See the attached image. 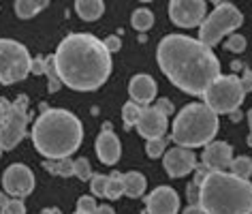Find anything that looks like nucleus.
Masks as SVG:
<instances>
[{
  "mask_svg": "<svg viewBox=\"0 0 252 214\" xmlns=\"http://www.w3.org/2000/svg\"><path fill=\"white\" fill-rule=\"evenodd\" d=\"M130 24H133L135 30L146 33V30L154 26V13L150 9H137V11H133V15H130Z\"/></svg>",
  "mask_w": 252,
  "mask_h": 214,
  "instance_id": "22",
  "label": "nucleus"
},
{
  "mask_svg": "<svg viewBox=\"0 0 252 214\" xmlns=\"http://www.w3.org/2000/svg\"><path fill=\"white\" fill-rule=\"evenodd\" d=\"M30 73H34V75L45 73V58H43V56H36V58H32V65H30Z\"/></svg>",
  "mask_w": 252,
  "mask_h": 214,
  "instance_id": "35",
  "label": "nucleus"
},
{
  "mask_svg": "<svg viewBox=\"0 0 252 214\" xmlns=\"http://www.w3.org/2000/svg\"><path fill=\"white\" fill-rule=\"evenodd\" d=\"M43 167L54 176H64V178L73 176V161L71 159H45Z\"/></svg>",
  "mask_w": 252,
  "mask_h": 214,
  "instance_id": "21",
  "label": "nucleus"
},
{
  "mask_svg": "<svg viewBox=\"0 0 252 214\" xmlns=\"http://www.w3.org/2000/svg\"><path fill=\"white\" fill-rule=\"evenodd\" d=\"M62 86L77 92H92L109 79L111 54L105 43L88 33H71L54 54Z\"/></svg>",
  "mask_w": 252,
  "mask_h": 214,
  "instance_id": "2",
  "label": "nucleus"
},
{
  "mask_svg": "<svg viewBox=\"0 0 252 214\" xmlns=\"http://www.w3.org/2000/svg\"><path fill=\"white\" fill-rule=\"evenodd\" d=\"M139 2H152V0H139Z\"/></svg>",
  "mask_w": 252,
  "mask_h": 214,
  "instance_id": "46",
  "label": "nucleus"
},
{
  "mask_svg": "<svg viewBox=\"0 0 252 214\" xmlns=\"http://www.w3.org/2000/svg\"><path fill=\"white\" fill-rule=\"evenodd\" d=\"M32 143L45 159H68L84 142V127L66 109H47L32 127Z\"/></svg>",
  "mask_w": 252,
  "mask_h": 214,
  "instance_id": "3",
  "label": "nucleus"
},
{
  "mask_svg": "<svg viewBox=\"0 0 252 214\" xmlns=\"http://www.w3.org/2000/svg\"><path fill=\"white\" fill-rule=\"evenodd\" d=\"M28 97L22 94L11 103L9 99H0V146L13 150L28 129Z\"/></svg>",
  "mask_w": 252,
  "mask_h": 214,
  "instance_id": "6",
  "label": "nucleus"
},
{
  "mask_svg": "<svg viewBox=\"0 0 252 214\" xmlns=\"http://www.w3.org/2000/svg\"><path fill=\"white\" fill-rule=\"evenodd\" d=\"M41 214H60V210H58V208H45Z\"/></svg>",
  "mask_w": 252,
  "mask_h": 214,
  "instance_id": "41",
  "label": "nucleus"
},
{
  "mask_svg": "<svg viewBox=\"0 0 252 214\" xmlns=\"http://www.w3.org/2000/svg\"><path fill=\"white\" fill-rule=\"evenodd\" d=\"M124 195V180L122 174L113 172L109 174V182H107V199H118Z\"/></svg>",
  "mask_w": 252,
  "mask_h": 214,
  "instance_id": "26",
  "label": "nucleus"
},
{
  "mask_svg": "<svg viewBox=\"0 0 252 214\" xmlns=\"http://www.w3.org/2000/svg\"><path fill=\"white\" fill-rule=\"evenodd\" d=\"M162 165H165V172L171 176V178H184L190 172L197 169V156L190 148H182L175 146L171 150H167L165 159H162Z\"/></svg>",
  "mask_w": 252,
  "mask_h": 214,
  "instance_id": "12",
  "label": "nucleus"
},
{
  "mask_svg": "<svg viewBox=\"0 0 252 214\" xmlns=\"http://www.w3.org/2000/svg\"><path fill=\"white\" fill-rule=\"evenodd\" d=\"M2 150H4V148H2V146H0V156H2Z\"/></svg>",
  "mask_w": 252,
  "mask_h": 214,
  "instance_id": "47",
  "label": "nucleus"
},
{
  "mask_svg": "<svg viewBox=\"0 0 252 214\" xmlns=\"http://www.w3.org/2000/svg\"><path fill=\"white\" fill-rule=\"evenodd\" d=\"M182 214H205V212L201 210V206H188V208H186V210L182 212Z\"/></svg>",
  "mask_w": 252,
  "mask_h": 214,
  "instance_id": "38",
  "label": "nucleus"
},
{
  "mask_svg": "<svg viewBox=\"0 0 252 214\" xmlns=\"http://www.w3.org/2000/svg\"><path fill=\"white\" fill-rule=\"evenodd\" d=\"M75 214H84V212H75Z\"/></svg>",
  "mask_w": 252,
  "mask_h": 214,
  "instance_id": "48",
  "label": "nucleus"
},
{
  "mask_svg": "<svg viewBox=\"0 0 252 214\" xmlns=\"http://www.w3.org/2000/svg\"><path fill=\"white\" fill-rule=\"evenodd\" d=\"M96 214H116V212H113V208L111 206H98V210H96Z\"/></svg>",
  "mask_w": 252,
  "mask_h": 214,
  "instance_id": "39",
  "label": "nucleus"
},
{
  "mask_svg": "<svg viewBox=\"0 0 252 214\" xmlns=\"http://www.w3.org/2000/svg\"><path fill=\"white\" fill-rule=\"evenodd\" d=\"M165 150H167L165 137H154V140H148V143H146V154L150 159H158V156L165 154Z\"/></svg>",
  "mask_w": 252,
  "mask_h": 214,
  "instance_id": "27",
  "label": "nucleus"
},
{
  "mask_svg": "<svg viewBox=\"0 0 252 214\" xmlns=\"http://www.w3.org/2000/svg\"><path fill=\"white\" fill-rule=\"evenodd\" d=\"M160 71L175 88L192 97H203L212 81L220 77V62L212 47L184 35H167L156 49Z\"/></svg>",
  "mask_w": 252,
  "mask_h": 214,
  "instance_id": "1",
  "label": "nucleus"
},
{
  "mask_svg": "<svg viewBox=\"0 0 252 214\" xmlns=\"http://www.w3.org/2000/svg\"><path fill=\"white\" fill-rule=\"evenodd\" d=\"M0 214H26V208H24L22 199H9V204L0 210Z\"/></svg>",
  "mask_w": 252,
  "mask_h": 214,
  "instance_id": "32",
  "label": "nucleus"
},
{
  "mask_svg": "<svg viewBox=\"0 0 252 214\" xmlns=\"http://www.w3.org/2000/svg\"><path fill=\"white\" fill-rule=\"evenodd\" d=\"M199 206L205 214H252V182L231 172H210L201 182Z\"/></svg>",
  "mask_w": 252,
  "mask_h": 214,
  "instance_id": "4",
  "label": "nucleus"
},
{
  "mask_svg": "<svg viewBox=\"0 0 252 214\" xmlns=\"http://www.w3.org/2000/svg\"><path fill=\"white\" fill-rule=\"evenodd\" d=\"M45 75L49 79L47 90L49 92H58L62 88V79H60V73H58V67H56V58H54V56H47V58H45Z\"/></svg>",
  "mask_w": 252,
  "mask_h": 214,
  "instance_id": "23",
  "label": "nucleus"
},
{
  "mask_svg": "<svg viewBox=\"0 0 252 214\" xmlns=\"http://www.w3.org/2000/svg\"><path fill=\"white\" fill-rule=\"evenodd\" d=\"M246 92L242 88V79L237 75H220L212 81V86L203 94V103L214 114H233L244 103Z\"/></svg>",
  "mask_w": 252,
  "mask_h": 214,
  "instance_id": "8",
  "label": "nucleus"
},
{
  "mask_svg": "<svg viewBox=\"0 0 252 214\" xmlns=\"http://www.w3.org/2000/svg\"><path fill=\"white\" fill-rule=\"evenodd\" d=\"M148 214H178L180 195L171 186H156L146 197Z\"/></svg>",
  "mask_w": 252,
  "mask_h": 214,
  "instance_id": "13",
  "label": "nucleus"
},
{
  "mask_svg": "<svg viewBox=\"0 0 252 214\" xmlns=\"http://www.w3.org/2000/svg\"><path fill=\"white\" fill-rule=\"evenodd\" d=\"M156 92H158V86H156V81L152 79V75H146V73L135 75L128 84L130 101H135V103H139L143 107L150 105L156 99Z\"/></svg>",
  "mask_w": 252,
  "mask_h": 214,
  "instance_id": "17",
  "label": "nucleus"
},
{
  "mask_svg": "<svg viewBox=\"0 0 252 214\" xmlns=\"http://www.w3.org/2000/svg\"><path fill=\"white\" fill-rule=\"evenodd\" d=\"M154 107L160 111V114H165L167 118H169V116H171L173 111H175V107H173V103H171V101H169V99H158V103H156Z\"/></svg>",
  "mask_w": 252,
  "mask_h": 214,
  "instance_id": "34",
  "label": "nucleus"
},
{
  "mask_svg": "<svg viewBox=\"0 0 252 214\" xmlns=\"http://www.w3.org/2000/svg\"><path fill=\"white\" fill-rule=\"evenodd\" d=\"M73 176H77L79 180H90L92 178V167H90V161L88 159H77L73 161Z\"/></svg>",
  "mask_w": 252,
  "mask_h": 214,
  "instance_id": "29",
  "label": "nucleus"
},
{
  "mask_svg": "<svg viewBox=\"0 0 252 214\" xmlns=\"http://www.w3.org/2000/svg\"><path fill=\"white\" fill-rule=\"evenodd\" d=\"M220 129L218 114L205 103H190L178 111L171 127V140L182 148H199L214 142Z\"/></svg>",
  "mask_w": 252,
  "mask_h": 214,
  "instance_id": "5",
  "label": "nucleus"
},
{
  "mask_svg": "<svg viewBox=\"0 0 252 214\" xmlns=\"http://www.w3.org/2000/svg\"><path fill=\"white\" fill-rule=\"evenodd\" d=\"M98 206L96 201H94V197H90V195H81V197L77 199V212H84V214H96Z\"/></svg>",
  "mask_w": 252,
  "mask_h": 214,
  "instance_id": "31",
  "label": "nucleus"
},
{
  "mask_svg": "<svg viewBox=\"0 0 252 214\" xmlns=\"http://www.w3.org/2000/svg\"><path fill=\"white\" fill-rule=\"evenodd\" d=\"M96 156L103 165H116L122 156V146L116 133L111 131V124H105V129L100 131V135L96 137Z\"/></svg>",
  "mask_w": 252,
  "mask_h": 214,
  "instance_id": "15",
  "label": "nucleus"
},
{
  "mask_svg": "<svg viewBox=\"0 0 252 214\" xmlns=\"http://www.w3.org/2000/svg\"><path fill=\"white\" fill-rule=\"evenodd\" d=\"M186 195H188V201H190V206H199V195H201V186L197 182H190L186 188Z\"/></svg>",
  "mask_w": 252,
  "mask_h": 214,
  "instance_id": "33",
  "label": "nucleus"
},
{
  "mask_svg": "<svg viewBox=\"0 0 252 214\" xmlns=\"http://www.w3.org/2000/svg\"><path fill=\"white\" fill-rule=\"evenodd\" d=\"M242 24H244L242 11L229 2H220L199 26V41L205 43L207 47H212L222 41L224 36L233 35Z\"/></svg>",
  "mask_w": 252,
  "mask_h": 214,
  "instance_id": "7",
  "label": "nucleus"
},
{
  "mask_svg": "<svg viewBox=\"0 0 252 214\" xmlns=\"http://www.w3.org/2000/svg\"><path fill=\"white\" fill-rule=\"evenodd\" d=\"M233 163V150L226 142H212L203 150V165L210 172H226Z\"/></svg>",
  "mask_w": 252,
  "mask_h": 214,
  "instance_id": "16",
  "label": "nucleus"
},
{
  "mask_svg": "<svg viewBox=\"0 0 252 214\" xmlns=\"http://www.w3.org/2000/svg\"><path fill=\"white\" fill-rule=\"evenodd\" d=\"M30 65H32V58L20 41L0 39V84L11 86L26 79Z\"/></svg>",
  "mask_w": 252,
  "mask_h": 214,
  "instance_id": "9",
  "label": "nucleus"
},
{
  "mask_svg": "<svg viewBox=\"0 0 252 214\" xmlns=\"http://www.w3.org/2000/svg\"><path fill=\"white\" fill-rule=\"evenodd\" d=\"M229 116H231V120H233V122L242 120V114H239V111H233V114H229Z\"/></svg>",
  "mask_w": 252,
  "mask_h": 214,
  "instance_id": "42",
  "label": "nucleus"
},
{
  "mask_svg": "<svg viewBox=\"0 0 252 214\" xmlns=\"http://www.w3.org/2000/svg\"><path fill=\"white\" fill-rule=\"evenodd\" d=\"M7 204H9V197H7L4 193H0V210H2V208L7 206Z\"/></svg>",
  "mask_w": 252,
  "mask_h": 214,
  "instance_id": "40",
  "label": "nucleus"
},
{
  "mask_svg": "<svg viewBox=\"0 0 252 214\" xmlns=\"http://www.w3.org/2000/svg\"><path fill=\"white\" fill-rule=\"evenodd\" d=\"M75 11L81 20L94 22L105 13V2L103 0H75Z\"/></svg>",
  "mask_w": 252,
  "mask_h": 214,
  "instance_id": "18",
  "label": "nucleus"
},
{
  "mask_svg": "<svg viewBox=\"0 0 252 214\" xmlns=\"http://www.w3.org/2000/svg\"><path fill=\"white\" fill-rule=\"evenodd\" d=\"M239 79H242L244 92H252V71H250V69H246V71H244V77H239Z\"/></svg>",
  "mask_w": 252,
  "mask_h": 214,
  "instance_id": "36",
  "label": "nucleus"
},
{
  "mask_svg": "<svg viewBox=\"0 0 252 214\" xmlns=\"http://www.w3.org/2000/svg\"><path fill=\"white\" fill-rule=\"evenodd\" d=\"M224 47L229 49V52H235V54H242L244 49H246V39L242 35H229L226 36V43H224Z\"/></svg>",
  "mask_w": 252,
  "mask_h": 214,
  "instance_id": "30",
  "label": "nucleus"
},
{
  "mask_svg": "<svg viewBox=\"0 0 252 214\" xmlns=\"http://www.w3.org/2000/svg\"><path fill=\"white\" fill-rule=\"evenodd\" d=\"M2 186L11 197H26L34 191V174L22 163L9 165L2 174Z\"/></svg>",
  "mask_w": 252,
  "mask_h": 214,
  "instance_id": "11",
  "label": "nucleus"
},
{
  "mask_svg": "<svg viewBox=\"0 0 252 214\" xmlns=\"http://www.w3.org/2000/svg\"><path fill=\"white\" fill-rule=\"evenodd\" d=\"M246 142H248V146H250V148H252V133H250V135H248V140H246Z\"/></svg>",
  "mask_w": 252,
  "mask_h": 214,
  "instance_id": "44",
  "label": "nucleus"
},
{
  "mask_svg": "<svg viewBox=\"0 0 252 214\" xmlns=\"http://www.w3.org/2000/svg\"><path fill=\"white\" fill-rule=\"evenodd\" d=\"M122 180H124V195L128 197H141L146 193V176L139 174V172H128V174H122Z\"/></svg>",
  "mask_w": 252,
  "mask_h": 214,
  "instance_id": "19",
  "label": "nucleus"
},
{
  "mask_svg": "<svg viewBox=\"0 0 252 214\" xmlns=\"http://www.w3.org/2000/svg\"><path fill=\"white\" fill-rule=\"evenodd\" d=\"M210 2H214V4H220V2H222V0H210Z\"/></svg>",
  "mask_w": 252,
  "mask_h": 214,
  "instance_id": "45",
  "label": "nucleus"
},
{
  "mask_svg": "<svg viewBox=\"0 0 252 214\" xmlns=\"http://www.w3.org/2000/svg\"><path fill=\"white\" fill-rule=\"evenodd\" d=\"M207 7L205 0H171L169 2V17L175 26L194 28L201 26L205 20Z\"/></svg>",
  "mask_w": 252,
  "mask_h": 214,
  "instance_id": "10",
  "label": "nucleus"
},
{
  "mask_svg": "<svg viewBox=\"0 0 252 214\" xmlns=\"http://www.w3.org/2000/svg\"><path fill=\"white\" fill-rule=\"evenodd\" d=\"M229 169H231L233 176L248 180L250 176H252V159H248V156H235Z\"/></svg>",
  "mask_w": 252,
  "mask_h": 214,
  "instance_id": "25",
  "label": "nucleus"
},
{
  "mask_svg": "<svg viewBox=\"0 0 252 214\" xmlns=\"http://www.w3.org/2000/svg\"><path fill=\"white\" fill-rule=\"evenodd\" d=\"M49 0H15V13L20 20H30L39 15L43 9H47Z\"/></svg>",
  "mask_w": 252,
  "mask_h": 214,
  "instance_id": "20",
  "label": "nucleus"
},
{
  "mask_svg": "<svg viewBox=\"0 0 252 214\" xmlns=\"http://www.w3.org/2000/svg\"><path fill=\"white\" fill-rule=\"evenodd\" d=\"M248 124H250V133H252V109L248 111Z\"/></svg>",
  "mask_w": 252,
  "mask_h": 214,
  "instance_id": "43",
  "label": "nucleus"
},
{
  "mask_svg": "<svg viewBox=\"0 0 252 214\" xmlns=\"http://www.w3.org/2000/svg\"><path fill=\"white\" fill-rule=\"evenodd\" d=\"M107 182H109V176L94 174L92 178H90L92 195H96V197H107Z\"/></svg>",
  "mask_w": 252,
  "mask_h": 214,
  "instance_id": "28",
  "label": "nucleus"
},
{
  "mask_svg": "<svg viewBox=\"0 0 252 214\" xmlns=\"http://www.w3.org/2000/svg\"><path fill=\"white\" fill-rule=\"evenodd\" d=\"M105 43V47H107V52H118V49H120V39H118V36H107V39L103 41Z\"/></svg>",
  "mask_w": 252,
  "mask_h": 214,
  "instance_id": "37",
  "label": "nucleus"
},
{
  "mask_svg": "<svg viewBox=\"0 0 252 214\" xmlns=\"http://www.w3.org/2000/svg\"><path fill=\"white\" fill-rule=\"evenodd\" d=\"M169 129V118L165 114H160L156 107L146 105L141 111V118L137 122V131L139 135H143L146 140H154V137H165Z\"/></svg>",
  "mask_w": 252,
  "mask_h": 214,
  "instance_id": "14",
  "label": "nucleus"
},
{
  "mask_svg": "<svg viewBox=\"0 0 252 214\" xmlns=\"http://www.w3.org/2000/svg\"><path fill=\"white\" fill-rule=\"evenodd\" d=\"M141 111H143V105L135 103V101H128V103L122 107V120L126 127H137V122H139V118H141Z\"/></svg>",
  "mask_w": 252,
  "mask_h": 214,
  "instance_id": "24",
  "label": "nucleus"
}]
</instances>
